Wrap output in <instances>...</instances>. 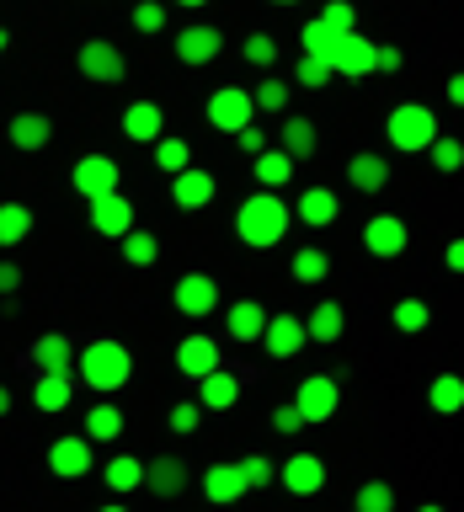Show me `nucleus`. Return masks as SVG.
Listing matches in <instances>:
<instances>
[{"label": "nucleus", "instance_id": "54", "mask_svg": "<svg viewBox=\"0 0 464 512\" xmlns=\"http://www.w3.org/2000/svg\"><path fill=\"white\" fill-rule=\"evenodd\" d=\"M448 102H454V107L464 102V75H454V80H448Z\"/></svg>", "mask_w": 464, "mask_h": 512}, {"label": "nucleus", "instance_id": "9", "mask_svg": "<svg viewBox=\"0 0 464 512\" xmlns=\"http://www.w3.org/2000/svg\"><path fill=\"white\" fill-rule=\"evenodd\" d=\"M171 299H176V310H182V315L203 320V315L219 310V283L208 278V272H182L176 288H171Z\"/></svg>", "mask_w": 464, "mask_h": 512}, {"label": "nucleus", "instance_id": "40", "mask_svg": "<svg viewBox=\"0 0 464 512\" xmlns=\"http://www.w3.org/2000/svg\"><path fill=\"white\" fill-rule=\"evenodd\" d=\"M235 464H240V475H246V491H267L272 480H278V464H272L267 454H246Z\"/></svg>", "mask_w": 464, "mask_h": 512}, {"label": "nucleus", "instance_id": "18", "mask_svg": "<svg viewBox=\"0 0 464 512\" xmlns=\"http://www.w3.org/2000/svg\"><path fill=\"white\" fill-rule=\"evenodd\" d=\"M347 182H352V192H368V198H374V192L390 187V160L379 150H358L347 160Z\"/></svg>", "mask_w": 464, "mask_h": 512}, {"label": "nucleus", "instance_id": "3", "mask_svg": "<svg viewBox=\"0 0 464 512\" xmlns=\"http://www.w3.org/2000/svg\"><path fill=\"white\" fill-rule=\"evenodd\" d=\"M384 134H390V144L400 155H416L432 144V134H438V118H432V107H422V102H400L390 118H384Z\"/></svg>", "mask_w": 464, "mask_h": 512}, {"label": "nucleus", "instance_id": "26", "mask_svg": "<svg viewBox=\"0 0 464 512\" xmlns=\"http://www.w3.org/2000/svg\"><path fill=\"white\" fill-rule=\"evenodd\" d=\"M342 326H347V310L336 299H320L310 310V320H304V336L310 342H342Z\"/></svg>", "mask_w": 464, "mask_h": 512}, {"label": "nucleus", "instance_id": "8", "mask_svg": "<svg viewBox=\"0 0 464 512\" xmlns=\"http://www.w3.org/2000/svg\"><path fill=\"white\" fill-rule=\"evenodd\" d=\"M208 128H219V134H235V128H246L256 118V107H251V91H240V86H219L214 96H208Z\"/></svg>", "mask_w": 464, "mask_h": 512}, {"label": "nucleus", "instance_id": "34", "mask_svg": "<svg viewBox=\"0 0 464 512\" xmlns=\"http://www.w3.org/2000/svg\"><path fill=\"white\" fill-rule=\"evenodd\" d=\"M288 272H294V283H326L331 278V256L320 246H304V251H294Z\"/></svg>", "mask_w": 464, "mask_h": 512}, {"label": "nucleus", "instance_id": "51", "mask_svg": "<svg viewBox=\"0 0 464 512\" xmlns=\"http://www.w3.org/2000/svg\"><path fill=\"white\" fill-rule=\"evenodd\" d=\"M235 139H240V150H246V155H256V150H267V128H256V123H246V128H235Z\"/></svg>", "mask_w": 464, "mask_h": 512}, {"label": "nucleus", "instance_id": "48", "mask_svg": "<svg viewBox=\"0 0 464 512\" xmlns=\"http://www.w3.org/2000/svg\"><path fill=\"white\" fill-rule=\"evenodd\" d=\"M166 422H171V432H182V438H187V432H198V422H203V406H198V400H176Z\"/></svg>", "mask_w": 464, "mask_h": 512}, {"label": "nucleus", "instance_id": "25", "mask_svg": "<svg viewBox=\"0 0 464 512\" xmlns=\"http://www.w3.org/2000/svg\"><path fill=\"white\" fill-rule=\"evenodd\" d=\"M240 400V379L224 374V368H208V374L198 379V406L203 411H230Z\"/></svg>", "mask_w": 464, "mask_h": 512}, {"label": "nucleus", "instance_id": "58", "mask_svg": "<svg viewBox=\"0 0 464 512\" xmlns=\"http://www.w3.org/2000/svg\"><path fill=\"white\" fill-rule=\"evenodd\" d=\"M272 6H299V0H272Z\"/></svg>", "mask_w": 464, "mask_h": 512}, {"label": "nucleus", "instance_id": "29", "mask_svg": "<svg viewBox=\"0 0 464 512\" xmlns=\"http://www.w3.org/2000/svg\"><path fill=\"white\" fill-rule=\"evenodd\" d=\"M118 240H123V262H128V267H155V262H160V235H155V230L128 224Z\"/></svg>", "mask_w": 464, "mask_h": 512}, {"label": "nucleus", "instance_id": "21", "mask_svg": "<svg viewBox=\"0 0 464 512\" xmlns=\"http://www.w3.org/2000/svg\"><path fill=\"white\" fill-rule=\"evenodd\" d=\"M278 480H283L294 496H315L320 486H326V459H320V454H294V459L278 470Z\"/></svg>", "mask_w": 464, "mask_h": 512}, {"label": "nucleus", "instance_id": "56", "mask_svg": "<svg viewBox=\"0 0 464 512\" xmlns=\"http://www.w3.org/2000/svg\"><path fill=\"white\" fill-rule=\"evenodd\" d=\"M6 43H11V38H6V27H0V54H6Z\"/></svg>", "mask_w": 464, "mask_h": 512}, {"label": "nucleus", "instance_id": "1", "mask_svg": "<svg viewBox=\"0 0 464 512\" xmlns=\"http://www.w3.org/2000/svg\"><path fill=\"white\" fill-rule=\"evenodd\" d=\"M288 224H294V214H288V203H283L272 187H256L251 198L240 203V214H235V235L246 240V246L267 251V246H278V240L288 235Z\"/></svg>", "mask_w": 464, "mask_h": 512}, {"label": "nucleus", "instance_id": "35", "mask_svg": "<svg viewBox=\"0 0 464 512\" xmlns=\"http://www.w3.org/2000/svg\"><path fill=\"white\" fill-rule=\"evenodd\" d=\"M155 166H160V171L192 166V144H187L182 134H160V139H155Z\"/></svg>", "mask_w": 464, "mask_h": 512}, {"label": "nucleus", "instance_id": "13", "mask_svg": "<svg viewBox=\"0 0 464 512\" xmlns=\"http://www.w3.org/2000/svg\"><path fill=\"white\" fill-rule=\"evenodd\" d=\"M48 470L59 480H80L91 475V438L86 432H75V438H54L48 443Z\"/></svg>", "mask_w": 464, "mask_h": 512}, {"label": "nucleus", "instance_id": "45", "mask_svg": "<svg viewBox=\"0 0 464 512\" xmlns=\"http://www.w3.org/2000/svg\"><path fill=\"white\" fill-rule=\"evenodd\" d=\"M171 11L166 0H134V32H166Z\"/></svg>", "mask_w": 464, "mask_h": 512}, {"label": "nucleus", "instance_id": "50", "mask_svg": "<svg viewBox=\"0 0 464 512\" xmlns=\"http://www.w3.org/2000/svg\"><path fill=\"white\" fill-rule=\"evenodd\" d=\"M272 427H278L283 438H299V432H304V416H299V406H294V400H288V406H278V411H272Z\"/></svg>", "mask_w": 464, "mask_h": 512}, {"label": "nucleus", "instance_id": "55", "mask_svg": "<svg viewBox=\"0 0 464 512\" xmlns=\"http://www.w3.org/2000/svg\"><path fill=\"white\" fill-rule=\"evenodd\" d=\"M6 411H11V390L0 384V416H6Z\"/></svg>", "mask_w": 464, "mask_h": 512}, {"label": "nucleus", "instance_id": "24", "mask_svg": "<svg viewBox=\"0 0 464 512\" xmlns=\"http://www.w3.org/2000/svg\"><path fill=\"white\" fill-rule=\"evenodd\" d=\"M176 368H182L187 379H203L208 368H219V342H214V336H203V331L187 336V342L176 347Z\"/></svg>", "mask_w": 464, "mask_h": 512}, {"label": "nucleus", "instance_id": "11", "mask_svg": "<svg viewBox=\"0 0 464 512\" xmlns=\"http://www.w3.org/2000/svg\"><path fill=\"white\" fill-rule=\"evenodd\" d=\"M214 192H219L214 171H192V166L171 171V203L182 208V214H198V208H208V203H214Z\"/></svg>", "mask_w": 464, "mask_h": 512}, {"label": "nucleus", "instance_id": "32", "mask_svg": "<svg viewBox=\"0 0 464 512\" xmlns=\"http://www.w3.org/2000/svg\"><path fill=\"white\" fill-rule=\"evenodd\" d=\"M123 432V411L112 406V400H96V406L86 411V438L91 443H112Z\"/></svg>", "mask_w": 464, "mask_h": 512}, {"label": "nucleus", "instance_id": "44", "mask_svg": "<svg viewBox=\"0 0 464 512\" xmlns=\"http://www.w3.org/2000/svg\"><path fill=\"white\" fill-rule=\"evenodd\" d=\"M326 80H331V64H326V59L299 54V64H294V86H304V91H320Z\"/></svg>", "mask_w": 464, "mask_h": 512}, {"label": "nucleus", "instance_id": "22", "mask_svg": "<svg viewBox=\"0 0 464 512\" xmlns=\"http://www.w3.org/2000/svg\"><path fill=\"white\" fill-rule=\"evenodd\" d=\"M203 496L214 507H230L246 496V475H240V464H208L203 470Z\"/></svg>", "mask_w": 464, "mask_h": 512}, {"label": "nucleus", "instance_id": "19", "mask_svg": "<svg viewBox=\"0 0 464 512\" xmlns=\"http://www.w3.org/2000/svg\"><path fill=\"white\" fill-rule=\"evenodd\" d=\"M336 208H342V198H336L331 187H304L288 214H294L299 224H310V230H326V224H336Z\"/></svg>", "mask_w": 464, "mask_h": 512}, {"label": "nucleus", "instance_id": "33", "mask_svg": "<svg viewBox=\"0 0 464 512\" xmlns=\"http://www.w3.org/2000/svg\"><path fill=\"white\" fill-rule=\"evenodd\" d=\"M32 235V208L27 203H0V246H22Z\"/></svg>", "mask_w": 464, "mask_h": 512}, {"label": "nucleus", "instance_id": "31", "mask_svg": "<svg viewBox=\"0 0 464 512\" xmlns=\"http://www.w3.org/2000/svg\"><path fill=\"white\" fill-rule=\"evenodd\" d=\"M251 160H256V166H251V176H256L262 187H272V192H278V187H288V176H294V160H288L283 150H256Z\"/></svg>", "mask_w": 464, "mask_h": 512}, {"label": "nucleus", "instance_id": "4", "mask_svg": "<svg viewBox=\"0 0 464 512\" xmlns=\"http://www.w3.org/2000/svg\"><path fill=\"white\" fill-rule=\"evenodd\" d=\"M294 406H299V416H304V427L331 422L336 406H342V384H336V374H310V379H299Z\"/></svg>", "mask_w": 464, "mask_h": 512}, {"label": "nucleus", "instance_id": "38", "mask_svg": "<svg viewBox=\"0 0 464 512\" xmlns=\"http://www.w3.org/2000/svg\"><path fill=\"white\" fill-rule=\"evenodd\" d=\"M427 326H432V304L427 299H400L395 304V331L416 336V331H427Z\"/></svg>", "mask_w": 464, "mask_h": 512}, {"label": "nucleus", "instance_id": "23", "mask_svg": "<svg viewBox=\"0 0 464 512\" xmlns=\"http://www.w3.org/2000/svg\"><path fill=\"white\" fill-rule=\"evenodd\" d=\"M32 363H38V374H75V347H70V336H59V331H48L32 342Z\"/></svg>", "mask_w": 464, "mask_h": 512}, {"label": "nucleus", "instance_id": "15", "mask_svg": "<svg viewBox=\"0 0 464 512\" xmlns=\"http://www.w3.org/2000/svg\"><path fill=\"white\" fill-rule=\"evenodd\" d=\"M150 496H160V502H171V496L187 491V464L176 454H155L150 464H144V480H139Z\"/></svg>", "mask_w": 464, "mask_h": 512}, {"label": "nucleus", "instance_id": "47", "mask_svg": "<svg viewBox=\"0 0 464 512\" xmlns=\"http://www.w3.org/2000/svg\"><path fill=\"white\" fill-rule=\"evenodd\" d=\"M320 22H326L331 32H352V27H358V6H352V0H326Z\"/></svg>", "mask_w": 464, "mask_h": 512}, {"label": "nucleus", "instance_id": "28", "mask_svg": "<svg viewBox=\"0 0 464 512\" xmlns=\"http://www.w3.org/2000/svg\"><path fill=\"white\" fill-rule=\"evenodd\" d=\"M70 400H75V379L70 374H43L38 384H32V406L48 411V416H59Z\"/></svg>", "mask_w": 464, "mask_h": 512}, {"label": "nucleus", "instance_id": "7", "mask_svg": "<svg viewBox=\"0 0 464 512\" xmlns=\"http://www.w3.org/2000/svg\"><path fill=\"white\" fill-rule=\"evenodd\" d=\"M363 246L368 256H379V262H390V256H406L411 246V224L400 219V214H374L363 224Z\"/></svg>", "mask_w": 464, "mask_h": 512}, {"label": "nucleus", "instance_id": "20", "mask_svg": "<svg viewBox=\"0 0 464 512\" xmlns=\"http://www.w3.org/2000/svg\"><path fill=\"white\" fill-rule=\"evenodd\" d=\"M160 134H166V112H160V102H128L123 107V139L155 144Z\"/></svg>", "mask_w": 464, "mask_h": 512}, {"label": "nucleus", "instance_id": "39", "mask_svg": "<svg viewBox=\"0 0 464 512\" xmlns=\"http://www.w3.org/2000/svg\"><path fill=\"white\" fill-rule=\"evenodd\" d=\"M139 480H144V464H139L134 454H118V459L107 464V486L118 491V496H123V491H139Z\"/></svg>", "mask_w": 464, "mask_h": 512}, {"label": "nucleus", "instance_id": "52", "mask_svg": "<svg viewBox=\"0 0 464 512\" xmlns=\"http://www.w3.org/2000/svg\"><path fill=\"white\" fill-rule=\"evenodd\" d=\"M16 288H22V267L6 256V262H0V294H16Z\"/></svg>", "mask_w": 464, "mask_h": 512}, {"label": "nucleus", "instance_id": "27", "mask_svg": "<svg viewBox=\"0 0 464 512\" xmlns=\"http://www.w3.org/2000/svg\"><path fill=\"white\" fill-rule=\"evenodd\" d=\"M224 326H230L235 342H256V336H262V326H267V310H262L256 299H235L230 310H224Z\"/></svg>", "mask_w": 464, "mask_h": 512}, {"label": "nucleus", "instance_id": "16", "mask_svg": "<svg viewBox=\"0 0 464 512\" xmlns=\"http://www.w3.org/2000/svg\"><path fill=\"white\" fill-rule=\"evenodd\" d=\"M219 48H224V32H219V27L192 22V27H182V38H176V59L198 70V64H214V59H219Z\"/></svg>", "mask_w": 464, "mask_h": 512}, {"label": "nucleus", "instance_id": "53", "mask_svg": "<svg viewBox=\"0 0 464 512\" xmlns=\"http://www.w3.org/2000/svg\"><path fill=\"white\" fill-rule=\"evenodd\" d=\"M443 262H448V272L464 267V240H448V256H443Z\"/></svg>", "mask_w": 464, "mask_h": 512}, {"label": "nucleus", "instance_id": "5", "mask_svg": "<svg viewBox=\"0 0 464 512\" xmlns=\"http://www.w3.org/2000/svg\"><path fill=\"white\" fill-rule=\"evenodd\" d=\"M75 70L86 75V80H96V86H118V80L128 75V59H123V48H118V43L91 38V43H80Z\"/></svg>", "mask_w": 464, "mask_h": 512}, {"label": "nucleus", "instance_id": "46", "mask_svg": "<svg viewBox=\"0 0 464 512\" xmlns=\"http://www.w3.org/2000/svg\"><path fill=\"white\" fill-rule=\"evenodd\" d=\"M246 64H256V70H272V64H278V43H272V32H251V38H246Z\"/></svg>", "mask_w": 464, "mask_h": 512}, {"label": "nucleus", "instance_id": "36", "mask_svg": "<svg viewBox=\"0 0 464 512\" xmlns=\"http://www.w3.org/2000/svg\"><path fill=\"white\" fill-rule=\"evenodd\" d=\"M427 400H432V411H459L464 406V379L459 374H438L432 379V390H427Z\"/></svg>", "mask_w": 464, "mask_h": 512}, {"label": "nucleus", "instance_id": "12", "mask_svg": "<svg viewBox=\"0 0 464 512\" xmlns=\"http://www.w3.org/2000/svg\"><path fill=\"white\" fill-rule=\"evenodd\" d=\"M70 182L80 198H96V192H112L123 182V171H118V160L112 155H80L75 160V171H70Z\"/></svg>", "mask_w": 464, "mask_h": 512}, {"label": "nucleus", "instance_id": "42", "mask_svg": "<svg viewBox=\"0 0 464 512\" xmlns=\"http://www.w3.org/2000/svg\"><path fill=\"white\" fill-rule=\"evenodd\" d=\"M288 96H294V86H283V80H262V86L251 91V107L256 112H288Z\"/></svg>", "mask_w": 464, "mask_h": 512}, {"label": "nucleus", "instance_id": "14", "mask_svg": "<svg viewBox=\"0 0 464 512\" xmlns=\"http://www.w3.org/2000/svg\"><path fill=\"white\" fill-rule=\"evenodd\" d=\"M86 203H91V230H96V235H112V240H118L128 224H134V203H128L118 187H112V192H96V198H86Z\"/></svg>", "mask_w": 464, "mask_h": 512}, {"label": "nucleus", "instance_id": "17", "mask_svg": "<svg viewBox=\"0 0 464 512\" xmlns=\"http://www.w3.org/2000/svg\"><path fill=\"white\" fill-rule=\"evenodd\" d=\"M6 139H11V150L38 155L43 144L54 139V118H48V112H16V118L6 123Z\"/></svg>", "mask_w": 464, "mask_h": 512}, {"label": "nucleus", "instance_id": "43", "mask_svg": "<svg viewBox=\"0 0 464 512\" xmlns=\"http://www.w3.org/2000/svg\"><path fill=\"white\" fill-rule=\"evenodd\" d=\"M336 38H342V32H331L326 22H320V16H315V22H304V27H299V43H304V54H315V59H326Z\"/></svg>", "mask_w": 464, "mask_h": 512}, {"label": "nucleus", "instance_id": "49", "mask_svg": "<svg viewBox=\"0 0 464 512\" xmlns=\"http://www.w3.org/2000/svg\"><path fill=\"white\" fill-rule=\"evenodd\" d=\"M400 64H406V54L395 43H374V75H400Z\"/></svg>", "mask_w": 464, "mask_h": 512}, {"label": "nucleus", "instance_id": "10", "mask_svg": "<svg viewBox=\"0 0 464 512\" xmlns=\"http://www.w3.org/2000/svg\"><path fill=\"white\" fill-rule=\"evenodd\" d=\"M256 342L267 347V358L288 363V358H299V352H304V342H310V336H304V320H299V315H267V326H262V336H256Z\"/></svg>", "mask_w": 464, "mask_h": 512}, {"label": "nucleus", "instance_id": "37", "mask_svg": "<svg viewBox=\"0 0 464 512\" xmlns=\"http://www.w3.org/2000/svg\"><path fill=\"white\" fill-rule=\"evenodd\" d=\"M427 155H432V171H443V176H454V171L464 166V144L448 139V134H432Z\"/></svg>", "mask_w": 464, "mask_h": 512}, {"label": "nucleus", "instance_id": "30", "mask_svg": "<svg viewBox=\"0 0 464 512\" xmlns=\"http://www.w3.org/2000/svg\"><path fill=\"white\" fill-rule=\"evenodd\" d=\"M278 134H283V144H278V150L288 155V160H294V166H299V160H310L315 155V123L310 118H283V128H278Z\"/></svg>", "mask_w": 464, "mask_h": 512}, {"label": "nucleus", "instance_id": "57", "mask_svg": "<svg viewBox=\"0 0 464 512\" xmlns=\"http://www.w3.org/2000/svg\"><path fill=\"white\" fill-rule=\"evenodd\" d=\"M182 6H192V11H198V6H208V0H182Z\"/></svg>", "mask_w": 464, "mask_h": 512}, {"label": "nucleus", "instance_id": "6", "mask_svg": "<svg viewBox=\"0 0 464 512\" xmlns=\"http://www.w3.org/2000/svg\"><path fill=\"white\" fill-rule=\"evenodd\" d=\"M326 64H331V75H352V80L374 75V38H363L358 27H352V32H342V38L331 43Z\"/></svg>", "mask_w": 464, "mask_h": 512}, {"label": "nucleus", "instance_id": "41", "mask_svg": "<svg viewBox=\"0 0 464 512\" xmlns=\"http://www.w3.org/2000/svg\"><path fill=\"white\" fill-rule=\"evenodd\" d=\"M352 507L358 512H395V486L368 480V486H358V496H352Z\"/></svg>", "mask_w": 464, "mask_h": 512}, {"label": "nucleus", "instance_id": "2", "mask_svg": "<svg viewBox=\"0 0 464 512\" xmlns=\"http://www.w3.org/2000/svg\"><path fill=\"white\" fill-rule=\"evenodd\" d=\"M75 374H80V384H91L96 395H112L128 384V374H134V358H128L123 342H91L86 352H75Z\"/></svg>", "mask_w": 464, "mask_h": 512}]
</instances>
